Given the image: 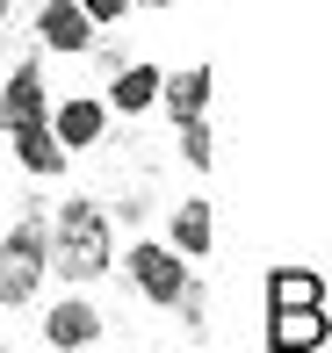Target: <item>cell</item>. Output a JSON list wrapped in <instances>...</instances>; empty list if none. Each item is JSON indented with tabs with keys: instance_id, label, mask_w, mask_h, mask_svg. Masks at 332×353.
I'll return each mask as SVG.
<instances>
[{
	"instance_id": "obj_1",
	"label": "cell",
	"mask_w": 332,
	"mask_h": 353,
	"mask_svg": "<svg viewBox=\"0 0 332 353\" xmlns=\"http://www.w3.org/2000/svg\"><path fill=\"white\" fill-rule=\"evenodd\" d=\"M43 260H51V274L66 281H94L108 274V210L101 202H58L51 210V245H43Z\"/></svg>"
},
{
	"instance_id": "obj_2",
	"label": "cell",
	"mask_w": 332,
	"mask_h": 353,
	"mask_svg": "<svg viewBox=\"0 0 332 353\" xmlns=\"http://www.w3.org/2000/svg\"><path fill=\"white\" fill-rule=\"evenodd\" d=\"M43 274H51V260H43V223H37V202H29V216L0 238V303H8V310L29 303Z\"/></svg>"
},
{
	"instance_id": "obj_3",
	"label": "cell",
	"mask_w": 332,
	"mask_h": 353,
	"mask_svg": "<svg viewBox=\"0 0 332 353\" xmlns=\"http://www.w3.org/2000/svg\"><path fill=\"white\" fill-rule=\"evenodd\" d=\"M181 281H188V260H181L173 245H137V252H130V288H137L145 303H173V296H181Z\"/></svg>"
},
{
	"instance_id": "obj_4",
	"label": "cell",
	"mask_w": 332,
	"mask_h": 353,
	"mask_svg": "<svg viewBox=\"0 0 332 353\" xmlns=\"http://www.w3.org/2000/svg\"><path fill=\"white\" fill-rule=\"evenodd\" d=\"M37 37L51 43V51H87V43H94V22H87L80 0H43V8H37Z\"/></svg>"
},
{
	"instance_id": "obj_5",
	"label": "cell",
	"mask_w": 332,
	"mask_h": 353,
	"mask_svg": "<svg viewBox=\"0 0 332 353\" xmlns=\"http://www.w3.org/2000/svg\"><path fill=\"white\" fill-rule=\"evenodd\" d=\"M267 310H325V274L318 267H275L267 274Z\"/></svg>"
},
{
	"instance_id": "obj_6",
	"label": "cell",
	"mask_w": 332,
	"mask_h": 353,
	"mask_svg": "<svg viewBox=\"0 0 332 353\" xmlns=\"http://www.w3.org/2000/svg\"><path fill=\"white\" fill-rule=\"evenodd\" d=\"M43 108H51V94H43V72H37V58L29 65H14L8 72V94H0V123H43Z\"/></svg>"
},
{
	"instance_id": "obj_7",
	"label": "cell",
	"mask_w": 332,
	"mask_h": 353,
	"mask_svg": "<svg viewBox=\"0 0 332 353\" xmlns=\"http://www.w3.org/2000/svg\"><path fill=\"white\" fill-rule=\"evenodd\" d=\"M267 346L275 353H325V310H267Z\"/></svg>"
},
{
	"instance_id": "obj_8",
	"label": "cell",
	"mask_w": 332,
	"mask_h": 353,
	"mask_svg": "<svg viewBox=\"0 0 332 353\" xmlns=\"http://www.w3.org/2000/svg\"><path fill=\"white\" fill-rule=\"evenodd\" d=\"M152 108H173V116H202L210 108V65H188V72H159V101Z\"/></svg>"
},
{
	"instance_id": "obj_9",
	"label": "cell",
	"mask_w": 332,
	"mask_h": 353,
	"mask_svg": "<svg viewBox=\"0 0 332 353\" xmlns=\"http://www.w3.org/2000/svg\"><path fill=\"white\" fill-rule=\"evenodd\" d=\"M101 130H108V108H101V101H87V94H80V101H66V108H58V123H51V137L66 144V152H87V144H101Z\"/></svg>"
},
{
	"instance_id": "obj_10",
	"label": "cell",
	"mask_w": 332,
	"mask_h": 353,
	"mask_svg": "<svg viewBox=\"0 0 332 353\" xmlns=\"http://www.w3.org/2000/svg\"><path fill=\"white\" fill-rule=\"evenodd\" d=\"M14 159H22V173H66V144H58L43 123H14Z\"/></svg>"
},
{
	"instance_id": "obj_11",
	"label": "cell",
	"mask_w": 332,
	"mask_h": 353,
	"mask_svg": "<svg viewBox=\"0 0 332 353\" xmlns=\"http://www.w3.org/2000/svg\"><path fill=\"white\" fill-rule=\"evenodd\" d=\"M108 101H116L123 116H145V108L159 101V65H116V87H108Z\"/></svg>"
},
{
	"instance_id": "obj_12",
	"label": "cell",
	"mask_w": 332,
	"mask_h": 353,
	"mask_svg": "<svg viewBox=\"0 0 332 353\" xmlns=\"http://www.w3.org/2000/svg\"><path fill=\"white\" fill-rule=\"evenodd\" d=\"M43 339H51V346H94V339H101V317H94L87 310V303H58V310H51V325H43Z\"/></svg>"
},
{
	"instance_id": "obj_13",
	"label": "cell",
	"mask_w": 332,
	"mask_h": 353,
	"mask_svg": "<svg viewBox=\"0 0 332 353\" xmlns=\"http://www.w3.org/2000/svg\"><path fill=\"white\" fill-rule=\"evenodd\" d=\"M210 245H217L210 210H202V202H181V210H173V252H181V260H210Z\"/></svg>"
},
{
	"instance_id": "obj_14",
	"label": "cell",
	"mask_w": 332,
	"mask_h": 353,
	"mask_svg": "<svg viewBox=\"0 0 332 353\" xmlns=\"http://www.w3.org/2000/svg\"><path fill=\"white\" fill-rule=\"evenodd\" d=\"M181 159H188V166H210V123H202V116L181 123Z\"/></svg>"
},
{
	"instance_id": "obj_15",
	"label": "cell",
	"mask_w": 332,
	"mask_h": 353,
	"mask_svg": "<svg viewBox=\"0 0 332 353\" xmlns=\"http://www.w3.org/2000/svg\"><path fill=\"white\" fill-rule=\"evenodd\" d=\"M80 8H87V22H94V29H101V22H116V14H123V8H130V0H80Z\"/></svg>"
},
{
	"instance_id": "obj_16",
	"label": "cell",
	"mask_w": 332,
	"mask_h": 353,
	"mask_svg": "<svg viewBox=\"0 0 332 353\" xmlns=\"http://www.w3.org/2000/svg\"><path fill=\"white\" fill-rule=\"evenodd\" d=\"M22 14H29V0H0V43L22 29Z\"/></svg>"
},
{
	"instance_id": "obj_17",
	"label": "cell",
	"mask_w": 332,
	"mask_h": 353,
	"mask_svg": "<svg viewBox=\"0 0 332 353\" xmlns=\"http://www.w3.org/2000/svg\"><path fill=\"white\" fill-rule=\"evenodd\" d=\"M145 8H173V0H145Z\"/></svg>"
}]
</instances>
